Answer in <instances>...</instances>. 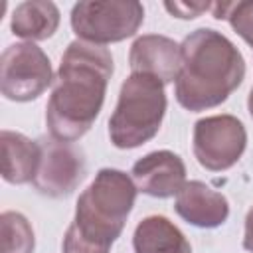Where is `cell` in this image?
Wrapping results in <instances>:
<instances>
[{
  "instance_id": "9a60e30c",
  "label": "cell",
  "mask_w": 253,
  "mask_h": 253,
  "mask_svg": "<svg viewBox=\"0 0 253 253\" xmlns=\"http://www.w3.org/2000/svg\"><path fill=\"white\" fill-rule=\"evenodd\" d=\"M0 235L2 251L0 253H34L36 237L34 229L26 215L20 211H4L0 215Z\"/></svg>"
},
{
  "instance_id": "9c48e42d",
  "label": "cell",
  "mask_w": 253,
  "mask_h": 253,
  "mask_svg": "<svg viewBox=\"0 0 253 253\" xmlns=\"http://www.w3.org/2000/svg\"><path fill=\"white\" fill-rule=\"evenodd\" d=\"M132 182L138 192L152 198H172L186 184V164L172 150H154L132 164Z\"/></svg>"
},
{
  "instance_id": "30bf717a",
  "label": "cell",
  "mask_w": 253,
  "mask_h": 253,
  "mask_svg": "<svg viewBox=\"0 0 253 253\" xmlns=\"http://www.w3.org/2000/svg\"><path fill=\"white\" fill-rule=\"evenodd\" d=\"M174 210L184 221L202 229L219 227L229 217L227 198L200 180H190L182 186L176 194Z\"/></svg>"
},
{
  "instance_id": "5b68a950",
  "label": "cell",
  "mask_w": 253,
  "mask_h": 253,
  "mask_svg": "<svg viewBox=\"0 0 253 253\" xmlns=\"http://www.w3.org/2000/svg\"><path fill=\"white\" fill-rule=\"evenodd\" d=\"M144 8L136 0H83L71 8V28L87 43L107 45L138 32Z\"/></svg>"
},
{
  "instance_id": "7c38bea8",
  "label": "cell",
  "mask_w": 253,
  "mask_h": 253,
  "mask_svg": "<svg viewBox=\"0 0 253 253\" xmlns=\"http://www.w3.org/2000/svg\"><path fill=\"white\" fill-rule=\"evenodd\" d=\"M0 142H2V178L8 184L34 182L42 160L40 140H32L22 132L4 128L0 132Z\"/></svg>"
},
{
  "instance_id": "ba28073f",
  "label": "cell",
  "mask_w": 253,
  "mask_h": 253,
  "mask_svg": "<svg viewBox=\"0 0 253 253\" xmlns=\"http://www.w3.org/2000/svg\"><path fill=\"white\" fill-rule=\"evenodd\" d=\"M40 146L42 160L34 178L36 190L49 198L69 196L85 178L87 164L83 152L71 142H63L53 136L40 138Z\"/></svg>"
},
{
  "instance_id": "7a4b0ae2",
  "label": "cell",
  "mask_w": 253,
  "mask_h": 253,
  "mask_svg": "<svg viewBox=\"0 0 253 253\" xmlns=\"http://www.w3.org/2000/svg\"><path fill=\"white\" fill-rule=\"evenodd\" d=\"M245 79V59L235 43L213 28H198L180 43L176 101L200 113L227 101Z\"/></svg>"
},
{
  "instance_id": "e0dca14e",
  "label": "cell",
  "mask_w": 253,
  "mask_h": 253,
  "mask_svg": "<svg viewBox=\"0 0 253 253\" xmlns=\"http://www.w3.org/2000/svg\"><path fill=\"white\" fill-rule=\"evenodd\" d=\"M164 8H166L174 18L194 20V18H198L202 12L210 10L211 4H208V2H202V4H194V2H164Z\"/></svg>"
},
{
  "instance_id": "3957f363",
  "label": "cell",
  "mask_w": 253,
  "mask_h": 253,
  "mask_svg": "<svg viewBox=\"0 0 253 253\" xmlns=\"http://www.w3.org/2000/svg\"><path fill=\"white\" fill-rule=\"evenodd\" d=\"M132 178L117 168H101L77 198L75 217L63 235V253H111L136 200Z\"/></svg>"
},
{
  "instance_id": "d6986e66",
  "label": "cell",
  "mask_w": 253,
  "mask_h": 253,
  "mask_svg": "<svg viewBox=\"0 0 253 253\" xmlns=\"http://www.w3.org/2000/svg\"><path fill=\"white\" fill-rule=\"evenodd\" d=\"M247 109H249V115H251V119H253V87H251L249 97H247Z\"/></svg>"
},
{
  "instance_id": "8fae6325",
  "label": "cell",
  "mask_w": 253,
  "mask_h": 253,
  "mask_svg": "<svg viewBox=\"0 0 253 253\" xmlns=\"http://www.w3.org/2000/svg\"><path fill=\"white\" fill-rule=\"evenodd\" d=\"M132 73H146L164 85L176 81L180 71V45L160 34H146L134 40L128 53Z\"/></svg>"
},
{
  "instance_id": "2e32d148",
  "label": "cell",
  "mask_w": 253,
  "mask_h": 253,
  "mask_svg": "<svg viewBox=\"0 0 253 253\" xmlns=\"http://www.w3.org/2000/svg\"><path fill=\"white\" fill-rule=\"evenodd\" d=\"M215 20H227L229 26L253 47V0L247 2H217L211 4Z\"/></svg>"
},
{
  "instance_id": "52a82bcc",
  "label": "cell",
  "mask_w": 253,
  "mask_h": 253,
  "mask_svg": "<svg viewBox=\"0 0 253 253\" xmlns=\"http://www.w3.org/2000/svg\"><path fill=\"white\" fill-rule=\"evenodd\" d=\"M245 146L247 130L233 115H211L194 125V156L198 164L210 172H223L237 164Z\"/></svg>"
},
{
  "instance_id": "277c9868",
  "label": "cell",
  "mask_w": 253,
  "mask_h": 253,
  "mask_svg": "<svg viewBox=\"0 0 253 253\" xmlns=\"http://www.w3.org/2000/svg\"><path fill=\"white\" fill-rule=\"evenodd\" d=\"M166 105L160 79L146 73H130L121 85L117 107L109 119L113 146L128 150L154 138L166 115Z\"/></svg>"
},
{
  "instance_id": "4fadbf2b",
  "label": "cell",
  "mask_w": 253,
  "mask_h": 253,
  "mask_svg": "<svg viewBox=\"0 0 253 253\" xmlns=\"http://www.w3.org/2000/svg\"><path fill=\"white\" fill-rule=\"evenodd\" d=\"M134 253H192L186 235L164 215H148L134 227Z\"/></svg>"
},
{
  "instance_id": "8992f818",
  "label": "cell",
  "mask_w": 253,
  "mask_h": 253,
  "mask_svg": "<svg viewBox=\"0 0 253 253\" xmlns=\"http://www.w3.org/2000/svg\"><path fill=\"white\" fill-rule=\"evenodd\" d=\"M53 83L49 57L34 42L12 43L0 57V91L8 101L28 103Z\"/></svg>"
},
{
  "instance_id": "6da1fadb",
  "label": "cell",
  "mask_w": 253,
  "mask_h": 253,
  "mask_svg": "<svg viewBox=\"0 0 253 253\" xmlns=\"http://www.w3.org/2000/svg\"><path fill=\"white\" fill-rule=\"evenodd\" d=\"M113 69V55L105 45L83 40L67 45L45 107V125L53 138L75 142L93 126Z\"/></svg>"
},
{
  "instance_id": "5bb4252c",
  "label": "cell",
  "mask_w": 253,
  "mask_h": 253,
  "mask_svg": "<svg viewBox=\"0 0 253 253\" xmlns=\"http://www.w3.org/2000/svg\"><path fill=\"white\" fill-rule=\"evenodd\" d=\"M59 8L49 0H28L16 6L10 20L14 36L28 42L51 38L59 28Z\"/></svg>"
},
{
  "instance_id": "ac0fdd59",
  "label": "cell",
  "mask_w": 253,
  "mask_h": 253,
  "mask_svg": "<svg viewBox=\"0 0 253 253\" xmlns=\"http://www.w3.org/2000/svg\"><path fill=\"white\" fill-rule=\"evenodd\" d=\"M243 249L253 253V206L245 215V231H243Z\"/></svg>"
}]
</instances>
